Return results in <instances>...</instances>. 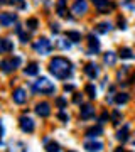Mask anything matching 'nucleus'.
I'll return each instance as SVG.
<instances>
[{
	"label": "nucleus",
	"instance_id": "obj_1",
	"mask_svg": "<svg viewBox=\"0 0 135 152\" xmlns=\"http://www.w3.org/2000/svg\"><path fill=\"white\" fill-rule=\"evenodd\" d=\"M49 71L58 80H68L73 73V64L64 58H54L49 63Z\"/></svg>",
	"mask_w": 135,
	"mask_h": 152
},
{
	"label": "nucleus",
	"instance_id": "obj_2",
	"mask_svg": "<svg viewBox=\"0 0 135 152\" xmlns=\"http://www.w3.org/2000/svg\"><path fill=\"white\" fill-rule=\"evenodd\" d=\"M32 90L36 93H42V95H53L56 91V86H54L53 81H49L47 78H39L37 81L32 85Z\"/></svg>",
	"mask_w": 135,
	"mask_h": 152
},
{
	"label": "nucleus",
	"instance_id": "obj_3",
	"mask_svg": "<svg viewBox=\"0 0 135 152\" xmlns=\"http://www.w3.org/2000/svg\"><path fill=\"white\" fill-rule=\"evenodd\" d=\"M51 49H53V44H51V41L46 39V37H41V39H37V41L34 42V51H36L37 54H41V56L49 54Z\"/></svg>",
	"mask_w": 135,
	"mask_h": 152
},
{
	"label": "nucleus",
	"instance_id": "obj_4",
	"mask_svg": "<svg viewBox=\"0 0 135 152\" xmlns=\"http://www.w3.org/2000/svg\"><path fill=\"white\" fill-rule=\"evenodd\" d=\"M20 63H22V59L19 56L10 58V59H4V61H0V69L4 73H12V71H15L20 66Z\"/></svg>",
	"mask_w": 135,
	"mask_h": 152
},
{
	"label": "nucleus",
	"instance_id": "obj_5",
	"mask_svg": "<svg viewBox=\"0 0 135 152\" xmlns=\"http://www.w3.org/2000/svg\"><path fill=\"white\" fill-rule=\"evenodd\" d=\"M19 125H20V129L24 132H27V134H31V132H34V120L29 118V117H20V120H19Z\"/></svg>",
	"mask_w": 135,
	"mask_h": 152
},
{
	"label": "nucleus",
	"instance_id": "obj_6",
	"mask_svg": "<svg viewBox=\"0 0 135 152\" xmlns=\"http://www.w3.org/2000/svg\"><path fill=\"white\" fill-rule=\"evenodd\" d=\"M88 12V2L86 0H76L74 5H73V14L76 15H83Z\"/></svg>",
	"mask_w": 135,
	"mask_h": 152
},
{
	"label": "nucleus",
	"instance_id": "obj_7",
	"mask_svg": "<svg viewBox=\"0 0 135 152\" xmlns=\"http://www.w3.org/2000/svg\"><path fill=\"white\" fill-rule=\"evenodd\" d=\"M86 152H101L103 151V142L100 140H86L85 142Z\"/></svg>",
	"mask_w": 135,
	"mask_h": 152
},
{
	"label": "nucleus",
	"instance_id": "obj_8",
	"mask_svg": "<svg viewBox=\"0 0 135 152\" xmlns=\"http://www.w3.org/2000/svg\"><path fill=\"white\" fill-rule=\"evenodd\" d=\"M36 113H37L39 117H42V118L49 117V115H51V105H49L47 102L37 103V107H36Z\"/></svg>",
	"mask_w": 135,
	"mask_h": 152
},
{
	"label": "nucleus",
	"instance_id": "obj_9",
	"mask_svg": "<svg viewBox=\"0 0 135 152\" xmlns=\"http://www.w3.org/2000/svg\"><path fill=\"white\" fill-rule=\"evenodd\" d=\"M15 20H17V14H10V12L0 14V24H2V26H5V27L12 26Z\"/></svg>",
	"mask_w": 135,
	"mask_h": 152
},
{
	"label": "nucleus",
	"instance_id": "obj_10",
	"mask_svg": "<svg viewBox=\"0 0 135 152\" xmlns=\"http://www.w3.org/2000/svg\"><path fill=\"white\" fill-rule=\"evenodd\" d=\"M12 98H14V102H15L17 105L26 103V100H27L26 90H24V88H17V90H14V95H12Z\"/></svg>",
	"mask_w": 135,
	"mask_h": 152
},
{
	"label": "nucleus",
	"instance_id": "obj_11",
	"mask_svg": "<svg viewBox=\"0 0 135 152\" xmlns=\"http://www.w3.org/2000/svg\"><path fill=\"white\" fill-rule=\"evenodd\" d=\"M85 73H86V76L90 80H95V78L100 75V69H98V66L95 64V63H88V64L85 66Z\"/></svg>",
	"mask_w": 135,
	"mask_h": 152
},
{
	"label": "nucleus",
	"instance_id": "obj_12",
	"mask_svg": "<svg viewBox=\"0 0 135 152\" xmlns=\"http://www.w3.org/2000/svg\"><path fill=\"white\" fill-rule=\"evenodd\" d=\"M80 117L83 120H90V118H93L95 117V108H93L91 105L88 103V105H83L81 107V113H80Z\"/></svg>",
	"mask_w": 135,
	"mask_h": 152
},
{
	"label": "nucleus",
	"instance_id": "obj_13",
	"mask_svg": "<svg viewBox=\"0 0 135 152\" xmlns=\"http://www.w3.org/2000/svg\"><path fill=\"white\" fill-rule=\"evenodd\" d=\"M93 4H95V7L98 9V12H105V10H108V9H113L115 7L110 0H93Z\"/></svg>",
	"mask_w": 135,
	"mask_h": 152
},
{
	"label": "nucleus",
	"instance_id": "obj_14",
	"mask_svg": "<svg viewBox=\"0 0 135 152\" xmlns=\"http://www.w3.org/2000/svg\"><path fill=\"white\" fill-rule=\"evenodd\" d=\"M88 46H90V53H96L98 49H100V41L96 39L95 34L88 36Z\"/></svg>",
	"mask_w": 135,
	"mask_h": 152
},
{
	"label": "nucleus",
	"instance_id": "obj_15",
	"mask_svg": "<svg viewBox=\"0 0 135 152\" xmlns=\"http://www.w3.org/2000/svg\"><path fill=\"white\" fill-rule=\"evenodd\" d=\"M44 144H46V152H59L61 151V145L58 144V142H53L49 140V139H44Z\"/></svg>",
	"mask_w": 135,
	"mask_h": 152
},
{
	"label": "nucleus",
	"instance_id": "obj_16",
	"mask_svg": "<svg viewBox=\"0 0 135 152\" xmlns=\"http://www.w3.org/2000/svg\"><path fill=\"white\" fill-rule=\"evenodd\" d=\"M10 51H14V44L10 41H7V39H0V54L10 53Z\"/></svg>",
	"mask_w": 135,
	"mask_h": 152
},
{
	"label": "nucleus",
	"instance_id": "obj_17",
	"mask_svg": "<svg viewBox=\"0 0 135 152\" xmlns=\"http://www.w3.org/2000/svg\"><path fill=\"white\" fill-rule=\"evenodd\" d=\"M9 152H27V145L24 142H14L9 147Z\"/></svg>",
	"mask_w": 135,
	"mask_h": 152
},
{
	"label": "nucleus",
	"instance_id": "obj_18",
	"mask_svg": "<svg viewBox=\"0 0 135 152\" xmlns=\"http://www.w3.org/2000/svg\"><path fill=\"white\" fill-rule=\"evenodd\" d=\"M101 134H103L101 125H96V127H91V129H88L86 130V137H90V139H95V137L101 135Z\"/></svg>",
	"mask_w": 135,
	"mask_h": 152
},
{
	"label": "nucleus",
	"instance_id": "obj_19",
	"mask_svg": "<svg viewBox=\"0 0 135 152\" xmlns=\"http://www.w3.org/2000/svg\"><path fill=\"white\" fill-rule=\"evenodd\" d=\"M103 63L108 66H113L115 63H117V54L115 53H112V51H108L107 54L103 56Z\"/></svg>",
	"mask_w": 135,
	"mask_h": 152
},
{
	"label": "nucleus",
	"instance_id": "obj_20",
	"mask_svg": "<svg viewBox=\"0 0 135 152\" xmlns=\"http://www.w3.org/2000/svg\"><path fill=\"white\" fill-rule=\"evenodd\" d=\"M117 139H118L122 144L128 140V125H123V129L117 132Z\"/></svg>",
	"mask_w": 135,
	"mask_h": 152
},
{
	"label": "nucleus",
	"instance_id": "obj_21",
	"mask_svg": "<svg viewBox=\"0 0 135 152\" xmlns=\"http://www.w3.org/2000/svg\"><path fill=\"white\" fill-rule=\"evenodd\" d=\"M24 73H26L27 76H36L39 73V64L37 63H31V64L24 69Z\"/></svg>",
	"mask_w": 135,
	"mask_h": 152
},
{
	"label": "nucleus",
	"instance_id": "obj_22",
	"mask_svg": "<svg viewBox=\"0 0 135 152\" xmlns=\"http://www.w3.org/2000/svg\"><path fill=\"white\" fill-rule=\"evenodd\" d=\"M96 31L100 34H107V32L112 31V24H110V22H101V24H98L96 26Z\"/></svg>",
	"mask_w": 135,
	"mask_h": 152
},
{
	"label": "nucleus",
	"instance_id": "obj_23",
	"mask_svg": "<svg viewBox=\"0 0 135 152\" xmlns=\"http://www.w3.org/2000/svg\"><path fill=\"white\" fill-rule=\"evenodd\" d=\"M128 100H130V96L127 95V93H117V95H115V103H118V105L127 103Z\"/></svg>",
	"mask_w": 135,
	"mask_h": 152
},
{
	"label": "nucleus",
	"instance_id": "obj_24",
	"mask_svg": "<svg viewBox=\"0 0 135 152\" xmlns=\"http://www.w3.org/2000/svg\"><path fill=\"white\" fill-rule=\"evenodd\" d=\"M66 37L69 39V41H73V42H80V41H81V34L76 32V31H68Z\"/></svg>",
	"mask_w": 135,
	"mask_h": 152
},
{
	"label": "nucleus",
	"instance_id": "obj_25",
	"mask_svg": "<svg viewBox=\"0 0 135 152\" xmlns=\"http://www.w3.org/2000/svg\"><path fill=\"white\" fill-rule=\"evenodd\" d=\"M58 15L68 17L66 15V0H59V2H58Z\"/></svg>",
	"mask_w": 135,
	"mask_h": 152
},
{
	"label": "nucleus",
	"instance_id": "obj_26",
	"mask_svg": "<svg viewBox=\"0 0 135 152\" xmlns=\"http://www.w3.org/2000/svg\"><path fill=\"white\" fill-rule=\"evenodd\" d=\"M15 32H17V36L20 37L22 42H27V41H29V34H26L24 31H22V26H17V27H15Z\"/></svg>",
	"mask_w": 135,
	"mask_h": 152
},
{
	"label": "nucleus",
	"instance_id": "obj_27",
	"mask_svg": "<svg viewBox=\"0 0 135 152\" xmlns=\"http://www.w3.org/2000/svg\"><path fill=\"white\" fill-rule=\"evenodd\" d=\"M85 91L88 93V96L91 98V100H95V98H96V88L93 86V85H86V88H85Z\"/></svg>",
	"mask_w": 135,
	"mask_h": 152
},
{
	"label": "nucleus",
	"instance_id": "obj_28",
	"mask_svg": "<svg viewBox=\"0 0 135 152\" xmlns=\"http://www.w3.org/2000/svg\"><path fill=\"white\" fill-rule=\"evenodd\" d=\"M118 56H120V58H123V59H130V58H132V49H128V48L120 49Z\"/></svg>",
	"mask_w": 135,
	"mask_h": 152
},
{
	"label": "nucleus",
	"instance_id": "obj_29",
	"mask_svg": "<svg viewBox=\"0 0 135 152\" xmlns=\"http://www.w3.org/2000/svg\"><path fill=\"white\" fill-rule=\"evenodd\" d=\"M37 26H39L37 19H29V20H27V27L31 29V31H36V29H37Z\"/></svg>",
	"mask_w": 135,
	"mask_h": 152
},
{
	"label": "nucleus",
	"instance_id": "obj_30",
	"mask_svg": "<svg viewBox=\"0 0 135 152\" xmlns=\"http://www.w3.org/2000/svg\"><path fill=\"white\" fill-rule=\"evenodd\" d=\"M58 46H59L61 49H69L71 48V42H68L66 39H61L59 42H58Z\"/></svg>",
	"mask_w": 135,
	"mask_h": 152
},
{
	"label": "nucleus",
	"instance_id": "obj_31",
	"mask_svg": "<svg viewBox=\"0 0 135 152\" xmlns=\"http://www.w3.org/2000/svg\"><path fill=\"white\" fill-rule=\"evenodd\" d=\"M112 118H113V124H115V125H117V124L120 122V112H118V110H115V112H113Z\"/></svg>",
	"mask_w": 135,
	"mask_h": 152
},
{
	"label": "nucleus",
	"instance_id": "obj_32",
	"mask_svg": "<svg viewBox=\"0 0 135 152\" xmlns=\"http://www.w3.org/2000/svg\"><path fill=\"white\" fill-rule=\"evenodd\" d=\"M56 105H58L59 108H64L66 107V100L64 98H56Z\"/></svg>",
	"mask_w": 135,
	"mask_h": 152
},
{
	"label": "nucleus",
	"instance_id": "obj_33",
	"mask_svg": "<svg viewBox=\"0 0 135 152\" xmlns=\"http://www.w3.org/2000/svg\"><path fill=\"white\" fill-rule=\"evenodd\" d=\"M58 117H59V120H63V122H68V118H69V117H68L64 112H63V110H61L59 113H58Z\"/></svg>",
	"mask_w": 135,
	"mask_h": 152
},
{
	"label": "nucleus",
	"instance_id": "obj_34",
	"mask_svg": "<svg viewBox=\"0 0 135 152\" xmlns=\"http://www.w3.org/2000/svg\"><path fill=\"white\" fill-rule=\"evenodd\" d=\"M118 26H120V29H127V27H125V26H127V22H125L123 17H118Z\"/></svg>",
	"mask_w": 135,
	"mask_h": 152
},
{
	"label": "nucleus",
	"instance_id": "obj_35",
	"mask_svg": "<svg viewBox=\"0 0 135 152\" xmlns=\"http://www.w3.org/2000/svg\"><path fill=\"white\" fill-rule=\"evenodd\" d=\"M108 118H110V115H108L107 112H105V113H103L101 117H100V124H105V122H107Z\"/></svg>",
	"mask_w": 135,
	"mask_h": 152
},
{
	"label": "nucleus",
	"instance_id": "obj_36",
	"mask_svg": "<svg viewBox=\"0 0 135 152\" xmlns=\"http://www.w3.org/2000/svg\"><path fill=\"white\" fill-rule=\"evenodd\" d=\"M51 31H53L54 34H58L59 32V26H58V24H53V26H51Z\"/></svg>",
	"mask_w": 135,
	"mask_h": 152
},
{
	"label": "nucleus",
	"instance_id": "obj_37",
	"mask_svg": "<svg viewBox=\"0 0 135 152\" xmlns=\"http://www.w3.org/2000/svg\"><path fill=\"white\" fill-rule=\"evenodd\" d=\"M73 102H74V103H81V96H80V93H76L74 96H73Z\"/></svg>",
	"mask_w": 135,
	"mask_h": 152
},
{
	"label": "nucleus",
	"instance_id": "obj_38",
	"mask_svg": "<svg viewBox=\"0 0 135 152\" xmlns=\"http://www.w3.org/2000/svg\"><path fill=\"white\" fill-rule=\"evenodd\" d=\"M73 90H74L73 85H64V91H73Z\"/></svg>",
	"mask_w": 135,
	"mask_h": 152
},
{
	"label": "nucleus",
	"instance_id": "obj_39",
	"mask_svg": "<svg viewBox=\"0 0 135 152\" xmlns=\"http://www.w3.org/2000/svg\"><path fill=\"white\" fill-rule=\"evenodd\" d=\"M115 152H125V149H123V147H117V149H115Z\"/></svg>",
	"mask_w": 135,
	"mask_h": 152
},
{
	"label": "nucleus",
	"instance_id": "obj_40",
	"mask_svg": "<svg viewBox=\"0 0 135 152\" xmlns=\"http://www.w3.org/2000/svg\"><path fill=\"white\" fill-rule=\"evenodd\" d=\"M2 135H4V129H2V124H0V140H2Z\"/></svg>",
	"mask_w": 135,
	"mask_h": 152
},
{
	"label": "nucleus",
	"instance_id": "obj_41",
	"mask_svg": "<svg viewBox=\"0 0 135 152\" xmlns=\"http://www.w3.org/2000/svg\"><path fill=\"white\" fill-rule=\"evenodd\" d=\"M5 2H7V0H0V4H5Z\"/></svg>",
	"mask_w": 135,
	"mask_h": 152
},
{
	"label": "nucleus",
	"instance_id": "obj_42",
	"mask_svg": "<svg viewBox=\"0 0 135 152\" xmlns=\"http://www.w3.org/2000/svg\"><path fill=\"white\" fill-rule=\"evenodd\" d=\"M69 152H74V151H69Z\"/></svg>",
	"mask_w": 135,
	"mask_h": 152
}]
</instances>
